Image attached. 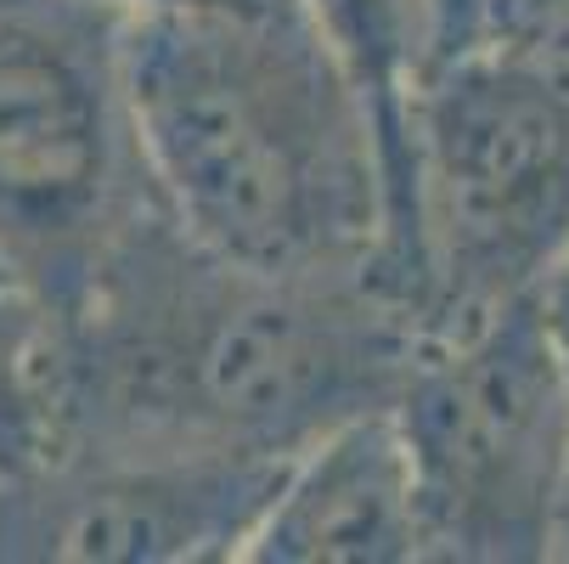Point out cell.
<instances>
[{
  "label": "cell",
  "mask_w": 569,
  "mask_h": 564,
  "mask_svg": "<svg viewBox=\"0 0 569 564\" xmlns=\"http://www.w3.org/2000/svg\"><path fill=\"white\" fill-rule=\"evenodd\" d=\"M73 446L293 457L395 407L429 345L383 277L237 266L152 204L62 310Z\"/></svg>",
  "instance_id": "obj_1"
},
{
  "label": "cell",
  "mask_w": 569,
  "mask_h": 564,
  "mask_svg": "<svg viewBox=\"0 0 569 564\" xmlns=\"http://www.w3.org/2000/svg\"><path fill=\"white\" fill-rule=\"evenodd\" d=\"M119 68L147 181L192 244L260 271L383 277L389 147L305 0L124 18Z\"/></svg>",
  "instance_id": "obj_2"
},
{
  "label": "cell",
  "mask_w": 569,
  "mask_h": 564,
  "mask_svg": "<svg viewBox=\"0 0 569 564\" xmlns=\"http://www.w3.org/2000/svg\"><path fill=\"white\" fill-rule=\"evenodd\" d=\"M569 266V68L479 40L435 57L406 108L389 288L446 339Z\"/></svg>",
  "instance_id": "obj_3"
},
{
  "label": "cell",
  "mask_w": 569,
  "mask_h": 564,
  "mask_svg": "<svg viewBox=\"0 0 569 564\" xmlns=\"http://www.w3.org/2000/svg\"><path fill=\"white\" fill-rule=\"evenodd\" d=\"M429 564H552L569 520V373L536 299L429 339L395 395Z\"/></svg>",
  "instance_id": "obj_4"
},
{
  "label": "cell",
  "mask_w": 569,
  "mask_h": 564,
  "mask_svg": "<svg viewBox=\"0 0 569 564\" xmlns=\"http://www.w3.org/2000/svg\"><path fill=\"white\" fill-rule=\"evenodd\" d=\"M119 23L86 0H0V255L57 310L158 204L124 102Z\"/></svg>",
  "instance_id": "obj_5"
},
{
  "label": "cell",
  "mask_w": 569,
  "mask_h": 564,
  "mask_svg": "<svg viewBox=\"0 0 569 564\" xmlns=\"http://www.w3.org/2000/svg\"><path fill=\"white\" fill-rule=\"evenodd\" d=\"M288 457L73 446L0 486V547L102 564H242Z\"/></svg>",
  "instance_id": "obj_6"
},
{
  "label": "cell",
  "mask_w": 569,
  "mask_h": 564,
  "mask_svg": "<svg viewBox=\"0 0 569 564\" xmlns=\"http://www.w3.org/2000/svg\"><path fill=\"white\" fill-rule=\"evenodd\" d=\"M242 564H429L412 457L389 407L288 457Z\"/></svg>",
  "instance_id": "obj_7"
},
{
  "label": "cell",
  "mask_w": 569,
  "mask_h": 564,
  "mask_svg": "<svg viewBox=\"0 0 569 564\" xmlns=\"http://www.w3.org/2000/svg\"><path fill=\"white\" fill-rule=\"evenodd\" d=\"M485 40L569 68V0H491Z\"/></svg>",
  "instance_id": "obj_8"
},
{
  "label": "cell",
  "mask_w": 569,
  "mask_h": 564,
  "mask_svg": "<svg viewBox=\"0 0 569 564\" xmlns=\"http://www.w3.org/2000/svg\"><path fill=\"white\" fill-rule=\"evenodd\" d=\"M423 7V34H429V62L468 51L485 40V18H491V0H418Z\"/></svg>",
  "instance_id": "obj_9"
},
{
  "label": "cell",
  "mask_w": 569,
  "mask_h": 564,
  "mask_svg": "<svg viewBox=\"0 0 569 564\" xmlns=\"http://www.w3.org/2000/svg\"><path fill=\"white\" fill-rule=\"evenodd\" d=\"M113 18H152V12H254V7H282V0H86Z\"/></svg>",
  "instance_id": "obj_10"
},
{
  "label": "cell",
  "mask_w": 569,
  "mask_h": 564,
  "mask_svg": "<svg viewBox=\"0 0 569 564\" xmlns=\"http://www.w3.org/2000/svg\"><path fill=\"white\" fill-rule=\"evenodd\" d=\"M541 310L552 321V339H558V356H563V373H569V266H558L541 288ZM563 558H569V520H563Z\"/></svg>",
  "instance_id": "obj_11"
}]
</instances>
